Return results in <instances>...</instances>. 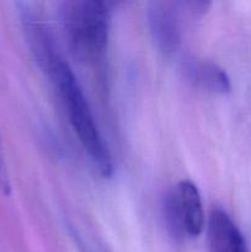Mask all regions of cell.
<instances>
[{
    "mask_svg": "<svg viewBox=\"0 0 251 252\" xmlns=\"http://www.w3.org/2000/svg\"><path fill=\"white\" fill-rule=\"evenodd\" d=\"M46 71L61 97L71 129L78 137L81 147L101 176L110 179L113 175L112 157L73 70L59 56L49 64Z\"/></svg>",
    "mask_w": 251,
    "mask_h": 252,
    "instance_id": "cell-1",
    "label": "cell"
},
{
    "mask_svg": "<svg viewBox=\"0 0 251 252\" xmlns=\"http://www.w3.org/2000/svg\"><path fill=\"white\" fill-rule=\"evenodd\" d=\"M191 2L153 1L147 10L150 36L161 53L171 56L179 49L182 37V17Z\"/></svg>",
    "mask_w": 251,
    "mask_h": 252,
    "instance_id": "cell-3",
    "label": "cell"
},
{
    "mask_svg": "<svg viewBox=\"0 0 251 252\" xmlns=\"http://www.w3.org/2000/svg\"><path fill=\"white\" fill-rule=\"evenodd\" d=\"M175 191L187 238H197L202 234L206 224L201 193L196 185L189 180L180 181Z\"/></svg>",
    "mask_w": 251,
    "mask_h": 252,
    "instance_id": "cell-7",
    "label": "cell"
},
{
    "mask_svg": "<svg viewBox=\"0 0 251 252\" xmlns=\"http://www.w3.org/2000/svg\"><path fill=\"white\" fill-rule=\"evenodd\" d=\"M0 191L4 194H6V196H9L10 191H11V185H10L9 172H7L6 161H5L1 138H0Z\"/></svg>",
    "mask_w": 251,
    "mask_h": 252,
    "instance_id": "cell-9",
    "label": "cell"
},
{
    "mask_svg": "<svg viewBox=\"0 0 251 252\" xmlns=\"http://www.w3.org/2000/svg\"><path fill=\"white\" fill-rule=\"evenodd\" d=\"M61 20L64 36L75 58L94 63L107 48L111 10L101 0H71L63 2Z\"/></svg>",
    "mask_w": 251,
    "mask_h": 252,
    "instance_id": "cell-2",
    "label": "cell"
},
{
    "mask_svg": "<svg viewBox=\"0 0 251 252\" xmlns=\"http://www.w3.org/2000/svg\"><path fill=\"white\" fill-rule=\"evenodd\" d=\"M209 252H249L245 238L225 211L216 208L207 220Z\"/></svg>",
    "mask_w": 251,
    "mask_h": 252,
    "instance_id": "cell-4",
    "label": "cell"
},
{
    "mask_svg": "<svg viewBox=\"0 0 251 252\" xmlns=\"http://www.w3.org/2000/svg\"><path fill=\"white\" fill-rule=\"evenodd\" d=\"M20 12H21L22 29L30 49L33 53L36 61L38 62L39 66L46 70L49 64L59 57L54 47L53 37L39 15L34 12L29 5H22Z\"/></svg>",
    "mask_w": 251,
    "mask_h": 252,
    "instance_id": "cell-5",
    "label": "cell"
},
{
    "mask_svg": "<svg viewBox=\"0 0 251 252\" xmlns=\"http://www.w3.org/2000/svg\"><path fill=\"white\" fill-rule=\"evenodd\" d=\"M185 76L196 88L212 94L230 93L231 83L226 71L218 64L206 59L188 58L182 65Z\"/></svg>",
    "mask_w": 251,
    "mask_h": 252,
    "instance_id": "cell-6",
    "label": "cell"
},
{
    "mask_svg": "<svg viewBox=\"0 0 251 252\" xmlns=\"http://www.w3.org/2000/svg\"><path fill=\"white\" fill-rule=\"evenodd\" d=\"M162 217H164L165 228L174 240L182 241L187 238L175 189H170L165 194L162 201Z\"/></svg>",
    "mask_w": 251,
    "mask_h": 252,
    "instance_id": "cell-8",
    "label": "cell"
}]
</instances>
